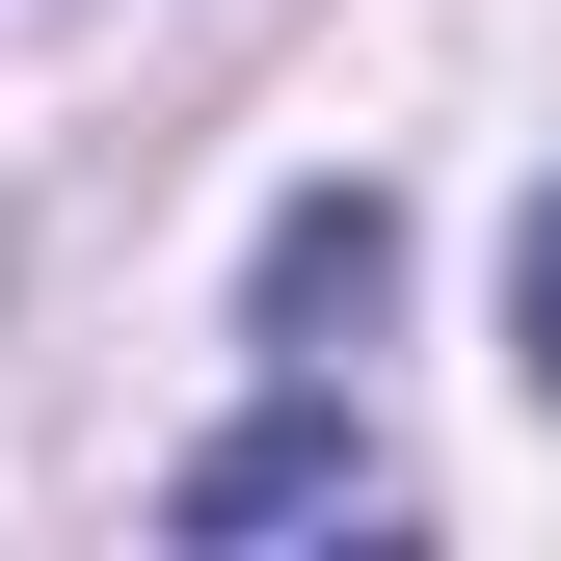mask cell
Returning a JSON list of instances; mask_svg holds the SVG:
<instances>
[{
    "instance_id": "6da1fadb",
    "label": "cell",
    "mask_w": 561,
    "mask_h": 561,
    "mask_svg": "<svg viewBox=\"0 0 561 561\" xmlns=\"http://www.w3.org/2000/svg\"><path fill=\"white\" fill-rule=\"evenodd\" d=\"M161 535H215V561L241 535H401V455L347 428V401H267V428H215V455L161 481Z\"/></svg>"
},
{
    "instance_id": "7a4b0ae2",
    "label": "cell",
    "mask_w": 561,
    "mask_h": 561,
    "mask_svg": "<svg viewBox=\"0 0 561 561\" xmlns=\"http://www.w3.org/2000/svg\"><path fill=\"white\" fill-rule=\"evenodd\" d=\"M401 295V215L375 187H295V215H267V347H295V375H347V321Z\"/></svg>"
},
{
    "instance_id": "3957f363",
    "label": "cell",
    "mask_w": 561,
    "mask_h": 561,
    "mask_svg": "<svg viewBox=\"0 0 561 561\" xmlns=\"http://www.w3.org/2000/svg\"><path fill=\"white\" fill-rule=\"evenodd\" d=\"M508 375L561 401V187H535V241H508Z\"/></svg>"
}]
</instances>
